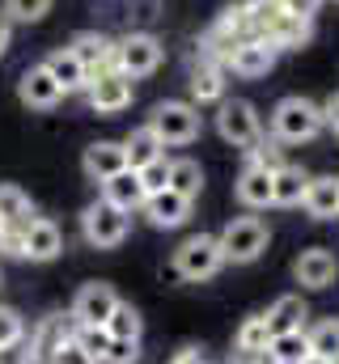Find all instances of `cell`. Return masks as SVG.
<instances>
[{
  "label": "cell",
  "mask_w": 339,
  "mask_h": 364,
  "mask_svg": "<svg viewBox=\"0 0 339 364\" xmlns=\"http://www.w3.org/2000/svg\"><path fill=\"white\" fill-rule=\"evenodd\" d=\"M323 127H327V123H323V106L310 102V97H301V93L276 102V110H271V136H276L280 144H306V140H314Z\"/></svg>",
  "instance_id": "cell-1"
},
{
  "label": "cell",
  "mask_w": 339,
  "mask_h": 364,
  "mask_svg": "<svg viewBox=\"0 0 339 364\" xmlns=\"http://www.w3.org/2000/svg\"><path fill=\"white\" fill-rule=\"evenodd\" d=\"M149 127L157 132L162 149H182V144L199 140V132H204V114H199L195 102H157Z\"/></svg>",
  "instance_id": "cell-2"
},
{
  "label": "cell",
  "mask_w": 339,
  "mask_h": 364,
  "mask_svg": "<svg viewBox=\"0 0 339 364\" xmlns=\"http://www.w3.org/2000/svg\"><path fill=\"white\" fill-rule=\"evenodd\" d=\"M217 242H221L225 263H254V259L267 250L271 229H267V220H259V216H234V220L217 233Z\"/></svg>",
  "instance_id": "cell-3"
},
{
  "label": "cell",
  "mask_w": 339,
  "mask_h": 364,
  "mask_svg": "<svg viewBox=\"0 0 339 364\" xmlns=\"http://www.w3.org/2000/svg\"><path fill=\"white\" fill-rule=\"evenodd\" d=\"M225 267V255H221V242L212 233H191L178 250H174V272L191 284L199 279H212V275Z\"/></svg>",
  "instance_id": "cell-4"
},
{
  "label": "cell",
  "mask_w": 339,
  "mask_h": 364,
  "mask_svg": "<svg viewBox=\"0 0 339 364\" xmlns=\"http://www.w3.org/2000/svg\"><path fill=\"white\" fill-rule=\"evenodd\" d=\"M127 229H132V216L119 212V208H110L106 199L89 203V208L81 212V237L93 246V250H115V246H123Z\"/></svg>",
  "instance_id": "cell-5"
},
{
  "label": "cell",
  "mask_w": 339,
  "mask_h": 364,
  "mask_svg": "<svg viewBox=\"0 0 339 364\" xmlns=\"http://www.w3.org/2000/svg\"><path fill=\"white\" fill-rule=\"evenodd\" d=\"M162 55H166V47H162L153 34H127V38L115 43V68H119L123 77H132V81L153 77V73L162 68Z\"/></svg>",
  "instance_id": "cell-6"
},
{
  "label": "cell",
  "mask_w": 339,
  "mask_h": 364,
  "mask_svg": "<svg viewBox=\"0 0 339 364\" xmlns=\"http://www.w3.org/2000/svg\"><path fill=\"white\" fill-rule=\"evenodd\" d=\"M85 97L98 114H119L132 106L136 97V81L123 77L119 68H102V73H89V85H85Z\"/></svg>",
  "instance_id": "cell-7"
},
{
  "label": "cell",
  "mask_w": 339,
  "mask_h": 364,
  "mask_svg": "<svg viewBox=\"0 0 339 364\" xmlns=\"http://www.w3.org/2000/svg\"><path fill=\"white\" fill-rule=\"evenodd\" d=\"M217 132H221V140H225V144H234V149H251L254 140L263 136L259 110H254L246 97L221 102V110H217Z\"/></svg>",
  "instance_id": "cell-8"
},
{
  "label": "cell",
  "mask_w": 339,
  "mask_h": 364,
  "mask_svg": "<svg viewBox=\"0 0 339 364\" xmlns=\"http://www.w3.org/2000/svg\"><path fill=\"white\" fill-rule=\"evenodd\" d=\"M115 305H119V296H115V288L110 284H102V279H89L77 288V296H73V322L77 326H106V318L115 314Z\"/></svg>",
  "instance_id": "cell-9"
},
{
  "label": "cell",
  "mask_w": 339,
  "mask_h": 364,
  "mask_svg": "<svg viewBox=\"0 0 339 364\" xmlns=\"http://www.w3.org/2000/svg\"><path fill=\"white\" fill-rule=\"evenodd\" d=\"M60 250H64V233H60L56 220L34 216V220L21 229V259H30V263H51V259H60Z\"/></svg>",
  "instance_id": "cell-10"
},
{
  "label": "cell",
  "mask_w": 339,
  "mask_h": 364,
  "mask_svg": "<svg viewBox=\"0 0 339 364\" xmlns=\"http://www.w3.org/2000/svg\"><path fill=\"white\" fill-rule=\"evenodd\" d=\"M73 331H77V322H73V314H47L34 331H30V348H34V364H51V356L73 339Z\"/></svg>",
  "instance_id": "cell-11"
},
{
  "label": "cell",
  "mask_w": 339,
  "mask_h": 364,
  "mask_svg": "<svg viewBox=\"0 0 339 364\" xmlns=\"http://www.w3.org/2000/svg\"><path fill=\"white\" fill-rule=\"evenodd\" d=\"M276 68V51L263 43V38H246L238 43L229 55H225V73L242 77V81H254V77H267Z\"/></svg>",
  "instance_id": "cell-12"
},
{
  "label": "cell",
  "mask_w": 339,
  "mask_h": 364,
  "mask_svg": "<svg viewBox=\"0 0 339 364\" xmlns=\"http://www.w3.org/2000/svg\"><path fill=\"white\" fill-rule=\"evenodd\" d=\"M293 275H297V284H301V288L323 292V288H331V284H335L339 263H335V255H331L327 246H310V250H301V255H297Z\"/></svg>",
  "instance_id": "cell-13"
},
{
  "label": "cell",
  "mask_w": 339,
  "mask_h": 364,
  "mask_svg": "<svg viewBox=\"0 0 339 364\" xmlns=\"http://www.w3.org/2000/svg\"><path fill=\"white\" fill-rule=\"evenodd\" d=\"M17 97H21L30 110H51V106H60L64 90L51 81V73H47L43 64H34V68H26V73L17 77Z\"/></svg>",
  "instance_id": "cell-14"
},
{
  "label": "cell",
  "mask_w": 339,
  "mask_h": 364,
  "mask_svg": "<svg viewBox=\"0 0 339 364\" xmlns=\"http://www.w3.org/2000/svg\"><path fill=\"white\" fill-rule=\"evenodd\" d=\"M314 38V21H301V17H293V13H280L267 30H263V43L280 55V51H301L306 43Z\"/></svg>",
  "instance_id": "cell-15"
},
{
  "label": "cell",
  "mask_w": 339,
  "mask_h": 364,
  "mask_svg": "<svg viewBox=\"0 0 339 364\" xmlns=\"http://www.w3.org/2000/svg\"><path fill=\"white\" fill-rule=\"evenodd\" d=\"M191 208L195 203L182 199V195H174V191H157V195L145 199V216H149L153 229H182L191 220Z\"/></svg>",
  "instance_id": "cell-16"
},
{
  "label": "cell",
  "mask_w": 339,
  "mask_h": 364,
  "mask_svg": "<svg viewBox=\"0 0 339 364\" xmlns=\"http://www.w3.org/2000/svg\"><path fill=\"white\" fill-rule=\"evenodd\" d=\"M81 170L89 182H106L115 178L119 170H127V157H123V144H115V140H98V144H89L81 157Z\"/></svg>",
  "instance_id": "cell-17"
},
{
  "label": "cell",
  "mask_w": 339,
  "mask_h": 364,
  "mask_svg": "<svg viewBox=\"0 0 339 364\" xmlns=\"http://www.w3.org/2000/svg\"><path fill=\"white\" fill-rule=\"evenodd\" d=\"M102 199L110 203V208H119V212H140L145 208V186H140V178H136V170H119L115 178H106L102 182Z\"/></svg>",
  "instance_id": "cell-18"
},
{
  "label": "cell",
  "mask_w": 339,
  "mask_h": 364,
  "mask_svg": "<svg viewBox=\"0 0 339 364\" xmlns=\"http://www.w3.org/2000/svg\"><path fill=\"white\" fill-rule=\"evenodd\" d=\"M68 51L85 64V73H102V68H115V43L98 30H85L68 43Z\"/></svg>",
  "instance_id": "cell-19"
},
{
  "label": "cell",
  "mask_w": 339,
  "mask_h": 364,
  "mask_svg": "<svg viewBox=\"0 0 339 364\" xmlns=\"http://www.w3.org/2000/svg\"><path fill=\"white\" fill-rule=\"evenodd\" d=\"M234 195H238V203H242V208H251V212L271 208V174H267L263 166L246 161V170H242L238 182H234Z\"/></svg>",
  "instance_id": "cell-20"
},
{
  "label": "cell",
  "mask_w": 339,
  "mask_h": 364,
  "mask_svg": "<svg viewBox=\"0 0 339 364\" xmlns=\"http://www.w3.org/2000/svg\"><path fill=\"white\" fill-rule=\"evenodd\" d=\"M187 90H191V102H195V106L225 102V68H221V64H212V60H195Z\"/></svg>",
  "instance_id": "cell-21"
},
{
  "label": "cell",
  "mask_w": 339,
  "mask_h": 364,
  "mask_svg": "<svg viewBox=\"0 0 339 364\" xmlns=\"http://www.w3.org/2000/svg\"><path fill=\"white\" fill-rule=\"evenodd\" d=\"M43 68L51 73V81L64 90V97L68 93H81L85 85H89V73H85V64L68 51V47H60V51H51L47 60H43Z\"/></svg>",
  "instance_id": "cell-22"
},
{
  "label": "cell",
  "mask_w": 339,
  "mask_h": 364,
  "mask_svg": "<svg viewBox=\"0 0 339 364\" xmlns=\"http://www.w3.org/2000/svg\"><path fill=\"white\" fill-rule=\"evenodd\" d=\"M301 208H306L314 220H339V178H331V174L310 178Z\"/></svg>",
  "instance_id": "cell-23"
},
{
  "label": "cell",
  "mask_w": 339,
  "mask_h": 364,
  "mask_svg": "<svg viewBox=\"0 0 339 364\" xmlns=\"http://www.w3.org/2000/svg\"><path fill=\"white\" fill-rule=\"evenodd\" d=\"M306 186H310V174L301 166H284L271 174V208H297L306 199Z\"/></svg>",
  "instance_id": "cell-24"
},
{
  "label": "cell",
  "mask_w": 339,
  "mask_h": 364,
  "mask_svg": "<svg viewBox=\"0 0 339 364\" xmlns=\"http://www.w3.org/2000/svg\"><path fill=\"white\" fill-rule=\"evenodd\" d=\"M34 220V203L21 186L13 182H0V229H21Z\"/></svg>",
  "instance_id": "cell-25"
},
{
  "label": "cell",
  "mask_w": 339,
  "mask_h": 364,
  "mask_svg": "<svg viewBox=\"0 0 339 364\" xmlns=\"http://www.w3.org/2000/svg\"><path fill=\"white\" fill-rule=\"evenodd\" d=\"M123 157H127V170H140V166H149V161H157V157H166V149H162V140H157V132L145 123V127H136L127 140H123Z\"/></svg>",
  "instance_id": "cell-26"
},
{
  "label": "cell",
  "mask_w": 339,
  "mask_h": 364,
  "mask_svg": "<svg viewBox=\"0 0 339 364\" xmlns=\"http://www.w3.org/2000/svg\"><path fill=\"white\" fill-rule=\"evenodd\" d=\"M166 191L174 195H182V199H199V191H204V170H199V161H191V157H174L170 161V182Z\"/></svg>",
  "instance_id": "cell-27"
},
{
  "label": "cell",
  "mask_w": 339,
  "mask_h": 364,
  "mask_svg": "<svg viewBox=\"0 0 339 364\" xmlns=\"http://www.w3.org/2000/svg\"><path fill=\"white\" fill-rule=\"evenodd\" d=\"M306 318H310V309H306L301 296H280V301L267 309L271 335H280V331H306Z\"/></svg>",
  "instance_id": "cell-28"
},
{
  "label": "cell",
  "mask_w": 339,
  "mask_h": 364,
  "mask_svg": "<svg viewBox=\"0 0 339 364\" xmlns=\"http://www.w3.org/2000/svg\"><path fill=\"white\" fill-rule=\"evenodd\" d=\"M267 352L280 364H301L310 356V335H306V331H280V335H271Z\"/></svg>",
  "instance_id": "cell-29"
},
{
  "label": "cell",
  "mask_w": 339,
  "mask_h": 364,
  "mask_svg": "<svg viewBox=\"0 0 339 364\" xmlns=\"http://www.w3.org/2000/svg\"><path fill=\"white\" fill-rule=\"evenodd\" d=\"M267 343H271L267 314H251V318L238 326V335H234V348H238V352H263Z\"/></svg>",
  "instance_id": "cell-30"
},
{
  "label": "cell",
  "mask_w": 339,
  "mask_h": 364,
  "mask_svg": "<svg viewBox=\"0 0 339 364\" xmlns=\"http://www.w3.org/2000/svg\"><path fill=\"white\" fill-rule=\"evenodd\" d=\"M106 331H110V339H140L145 318H140V309H136V305L119 301V305H115V314L106 318Z\"/></svg>",
  "instance_id": "cell-31"
},
{
  "label": "cell",
  "mask_w": 339,
  "mask_h": 364,
  "mask_svg": "<svg viewBox=\"0 0 339 364\" xmlns=\"http://www.w3.org/2000/svg\"><path fill=\"white\" fill-rule=\"evenodd\" d=\"M246 153H251L254 166H263L267 174H276V170H284V166H288V157H284V144H280L276 136H259Z\"/></svg>",
  "instance_id": "cell-32"
},
{
  "label": "cell",
  "mask_w": 339,
  "mask_h": 364,
  "mask_svg": "<svg viewBox=\"0 0 339 364\" xmlns=\"http://www.w3.org/2000/svg\"><path fill=\"white\" fill-rule=\"evenodd\" d=\"M306 335H310V352H314V356H323V360H339V322L335 318L318 322V326L306 331Z\"/></svg>",
  "instance_id": "cell-33"
},
{
  "label": "cell",
  "mask_w": 339,
  "mask_h": 364,
  "mask_svg": "<svg viewBox=\"0 0 339 364\" xmlns=\"http://www.w3.org/2000/svg\"><path fill=\"white\" fill-rule=\"evenodd\" d=\"M73 339H77V348H81L93 364L106 360V348H110V331H106V326H77Z\"/></svg>",
  "instance_id": "cell-34"
},
{
  "label": "cell",
  "mask_w": 339,
  "mask_h": 364,
  "mask_svg": "<svg viewBox=\"0 0 339 364\" xmlns=\"http://www.w3.org/2000/svg\"><path fill=\"white\" fill-rule=\"evenodd\" d=\"M0 13H4L9 21L34 26V21H43V17L51 13V0H4V4H0Z\"/></svg>",
  "instance_id": "cell-35"
},
{
  "label": "cell",
  "mask_w": 339,
  "mask_h": 364,
  "mask_svg": "<svg viewBox=\"0 0 339 364\" xmlns=\"http://www.w3.org/2000/svg\"><path fill=\"white\" fill-rule=\"evenodd\" d=\"M136 178H140V186H145V195L166 191V182H170V157H157V161L140 166V170H136Z\"/></svg>",
  "instance_id": "cell-36"
},
{
  "label": "cell",
  "mask_w": 339,
  "mask_h": 364,
  "mask_svg": "<svg viewBox=\"0 0 339 364\" xmlns=\"http://www.w3.org/2000/svg\"><path fill=\"white\" fill-rule=\"evenodd\" d=\"M140 360V339H110L102 364H136Z\"/></svg>",
  "instance_id": "cell-37"
},
{
  "label": "cell",
  "mask_w": 339,
  "mask_h": 364,
  "mask_svg": "<svg viewBox=\"0 0 339 364\" xmlns=\"http://www.w3.org/2000/svg\"><path fill=\"white\" fill-rule=\"evenodd\" d=\"M21 335H26L21 314H17L13 305H0V348H4V343H13V339H21Z\"/></svg>",
  "instance_id": "cell-38"
},
{
  "label": "cell",
  "mask_w": 339,
  "mask_h": 364,
  "mask_svg": "<svg viewBox=\"0 0 339 364\" xmlns=\"http://www.w3.org/2000/svg\"><path fill=\"white\" fill-rule=\"evenodd\" d=\"M0 364H34V348H30V335L13 339L0 348Z\"/></svg>",
  "instance_id": "cell-39"
},
{
  "label": "cell",
  "mask_w": 339,
  "mask_h": 364,
  "mask_svg": "<svg viewBox=\"0 0 339 364\" xmlns=\"http://www.w3.org/2000/svg\"><path fill=\"white\" fill-rule=\"evenodd\" d=\"M280 4H284V13H293V17H301V21H314L318 9H323V0H280Z\"/></svg>",
  "instance_id": "cell-40"
},
{
  "label": "cell",
  "mask_w": 339,
  "mask_h": 364,
  "mask_svg": "<svg viewBox=\"0 0 339 364\" xmlns=\"http://www.w3.org/2000/svg\"><path fill=\"white\" fill-rule=\"evenodd\" d=\"M51 364H93V360H89L81 348H77V339H68V343H64V348L51 356Z\"/></svg>",
  "instance_id": "cell-41"
},
{
  "label": "cell",
  "mask_w": 339,
  "mask_h": 364,
  "mask_svg": "<svg viewBox=\"0 0 339 364\" xmlns=\"http://www.w3.org/2000/svg\"><path fill=\"white\" fill-rule=\"evenodd\" d=\"M323 123L339 136V93H335V97H327V106H323Z\"/></svg>",
  "instance_id": "cell-42"
},
{
  "label": "cell",
  "mask_w": 339,
  "mask_h": 364,
  "mask_svg": "<svg viewBox=\"0 0 339 364\" xmlns=\"http://www.w3.org/2000/svg\"><path fill=\"white\" fill-rule=\"evenodd\" d=\"M238 364H280V360L263 348V352H238Z\"/></svg>",
  "instance_id": "cell-43"
},
{
  "label": "cell",
  "mask_w": 339,
  "mask_h": 364,
  "mask_svg": "<svg viewBox=\"0 0 339 364\" xmlns=\"http://www.w3.org/2000/svg\"><path fill=\"white\" fill-rule=\"evenodd\" d=\"M9 47H13V21L0 13V60H4V51H9Z\"/></svg>",
  "instance_id": "cell-44"
},
{
  "label": "cell",
  "mask_w": 339,
  "mask_h": 364,
  "mask_svg": "<svg viewBox=\"0 0 339 364\" xmlns=\"http://www.w3.org/2000/svg\"><path fill=\"white\" fill-rule=\"evenodd\" d=\"M199 360H204V356H199V348H182L170 364H199Z\"/></svg>",
  "instance_id": "cell-45"
},
{
  "label": "cell",
  "mask_w": 339,
  "mask_h": 364,
  "mask_svg": "<svg viewBox=\"0 0 339 364\" xmlns=\"http://www.w3.org/2000/svg\"><path fill=\"white\" fill-rule=\"evenodd\" d=\"M301 364H335V360H323V356H314V352H310V356H306Z\"/></svg>",
  "instance_id": "cell-46"
},
{
  "label": "cell",
  "mask_w": 339,
  "mask_h": 364,
  "mask_svg": "<svg viewBox=\"0 0 339 364\" xmlns=\"http://www.w3.org/2000/svg\"><path fill=\"white\" fill-rule=\"evenodd\" d=\"M199 364H212V360H199Z\"/></svg>",
  "instance_id": "cell-47"
},
{
  "label": "cell",
  "mask_w": 339,
  "mask_h": 364,
  "mask_svg": "<svg viewBox=\"0 0 339 364\" xmlns=\"http://www.w3.org/2000/svg\"><path fill=\"white\" fill-rule=\"evenodd\" d=\"M335 364H339V360H335Z\"/></svg>",
  "instance_id": "cell-48"
}]
</instances>
